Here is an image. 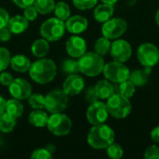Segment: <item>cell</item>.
Instances as JSON below:
<instances>
[{"mask_svg":"<svg viewBox=\"0 0 159 159\" xmlns=\"http://www.w3.org/2000/svg\"><path fill=\"white\" fill-rule=\"evenodd\" d=\"M10 52L7 48L0 47V72H3L10 64Z\"/></svg>","mask_w":159,"mask_h":159,"instance_id":"obj_33","label":"cell"},{"mask_svg":"<svg viewBox=\"0 0 159 159\" xmlns=\"http://www.w3.org/2000/svg\"><path fill=\"white\" fill-rule=\"evenodd\" d=\"M110 54L115 61L119 62H126L131 57L132 54L131 46L126 40L123 39L116 40L111 45Z\"/></svg>","mask_w":159,"mask_h":159,"instance_id":"obj_12","label":"cell"},{"mask_svg":"<svg viewBox=\"0 0 159 159\" xmlns=\"http://www.w3.org/2000/svg\"><path fill=\"white\" fill-rule=\"evenodd\" d=\"M7 27L10 32L15 34H20L24 33L29 27V20L21 15H16L9 18Z\"/></svg>","mask_w":159,"mask_h":159,"instance_id":"obj_17","label":"cell"},{"mask_svg":"<svg viewBox=\"0 0 159 159\" xmlns=\"http://www.w3.org/2000/svg\"><path fill=\"white\" fill-rule=\"evenodd\" d=\"M94 19L99 22H105L111 19L114 15V7L109 4H102L96 7L94 9Z\"/></svg>","mask_w":159,"mask_h":159,"instance_id":"obj_19","label":"cell"},{"mask_svg":"<svg viewBox=\"0 0 159 159\" xmlns=\"http://www.w3.org/2000/svg\"><path fill=\"white\" fill-rule=\"evenodd\" d=\"M62 70L65 74H68V75H75V74L79 73L80 68H79L78 61H75L73 59L65 60L62 63Z\"/></svg>","mask_w":159,"mask_h":159,"instance_id":"obj_31","label":"cell"},{"mask_svg":"<svg viewBox=\"0 0 159 159\" xmlns=\"http://www.w3.org/2000/svg\"><path fill=\"white\" fill-rule=\"evenodd\" d=\"M115 131L111 127L103 124L94 125L88 134V143L94 149H106L115 142Z\"/></svg>","mask_w":159,"mask_h":159,"instance_id":"obj_2","label":"cell"},{"mask_svg":"<svg viewBox=\"0 0 159 159\" xmlns=\"http://www.w3.org/2000/svg\"><path fill=\"white\" fill-rule=\"evenodd\" d=\"M32 159H51L52 158V154L47 149V148H40L36 149L33 152Z\"/></svg>","mask_w":159,"mask_h":159,"instance_id":"obj_35","label":"cell"},{"mask_svg":"<svg viewBox=\"0 0 159 159\" xmlns=\"http://www.w3.org/2000/svg\"><path fill=\"white\" fill-rule=\"evenodd\" d=\"M89 25L88 20L80 15H75L69 17L66 20L65 27L67 31L73 34H79L87 30Z\"/></svg>","mask_w":159,"mask_h":159,"instance_id":"obj_16","label":"cell"},{"mask_svg":"<svg viewBox=\"0 0 159 159\" xmlns=\"http://www.w3.org/2000/svg\"><path fill=\"white\" fill-rule=\"evenodd\" d=\"M6 102H7V101L0 95V116L4 112H6Z\"/></svg>","mask_w":159,"mask_h":159,"instance_id":"obj_44","label":"cell"},{"mask_svg":"<svg viewBox=\"0 0 159 159\" xmlns=\"http://www.w3.org/2000/svg\"><path fill=\"white\" fill-rule=\"evenodd\" d=\"M148 74H149V71H147V70H145V71L141 70V69L134 70L132 73H130L129 79L136 87H143L148 82Z\"/></svg>","mask_w":159,"mask_h":159,"instance_id":"obj_24","label":"cell"},{"mask_svg":"<svg viewBox=\"0 0 159 159\" xmlns=\"http://www.w3.org/2000/svg\"><path fill=\"white\" fill-rule=\"evenodd\" d=\"M6 112L9 115L13 116L14 117L18 118L20 117L23 113V105L20 102V100L17 99H11L7 101L6 102Z\"/></svg>","mask_w":159,"mask_h":159,"instance_id":"obj_25","label":"cell"},{"mask_svg":"<svg viewBox=\"0 0 159 159\" xmlns=\"http://www.w3.org/2000/svg\"><path fill=\"white\" fill-rule=\"evenodd\" d=\"M69 96L63 89H54L45 97V108L51 114L61 113L68 105Z\"/></svg>","mask_w":159,"mask_h":159,"instance_id":"obj_7","label":"cell"},{"mask_svg":"<svg viewBox=\"0 0 159 159\" xmlns=\"http://www.w3.org/2000/svg\"><path fill=\"white\" fill-rule=\"evenodd\" d=\"M57 74V66L50 59L40 58L34 61L29 69L31 78L38 84L44 85L51 82Z\"/></svg>","mask_w":159,"mask_h":159,"instance_id":"obj_1","label":"cell"},{"mask_svg":"<svg viewBox=\"0 0 159 159\" xmlns=\"http://www.w3.org/2000/svg\"><path fill=\"white\" fill-rule=\"evenodd\" d=\"M136 90V86L129 80L127 79L121 83H119V87H118V93L123 95L126 98H131Z\"/></svg>","mask_w":159,"mask_h":159,"instance_id":"obj_29","label":"cell"},{"mask_svg":"<svg viewBox=\"0 0 159 159\" xmlns=\"http://www.w3.org/2000/svg\"><path fill=\"white\" fill-rule=\"evenodd\" d=\"M85 88V80L77 74L70 75L62 84V89L68 96L78 95Z\"/></svg>","mask_w":159,"mask_h":159,"instance_id":"obj_14","label":"cell"},{"mask_svg":"<svg viewBox=\"0 0 159 159\" xmlns=\"http://www.w3.org/2000/svg\"><path fill=\"white\" fill-rule=\"evenodd\" d=\"M13 80H14L13 75L10 73L4 72V71L1 72V74H0V83H1V85H3L4 87H8Z\"/></svg>","mask_w":159,"mask_h":159,"instance_id":"obj_38","label":"cell"},{"mask_svg":"<svg viewBox=\"0 0 159 159\" xmlns=\"http://www.w3.org/2000/svg\"><path fill=\"white\" fill-rule=\"evenodd\" d=\"M108 118V111L106 104L102 102H94L90 103L87 110V119L91 125L103 124Z\"/></svg>","mask_w":159,"mask_h":159,"instance_id":"obj_11","label":"cell"},{"mask_svg":"<svg viewBox=\"0 0 159 159\" xmlns=\"http://www.w3.org/2000/svg\"><path fill=\"white\" fill-rule=\"evenodd\" d=\"M55 5L54 0H35L34 3L37 12L42 15H47L54 11Z\"/></svg>","mask_w":159,"mask_h":159,"instance_id":"obj_26","label":"cell"},{"mask_svg":"<svg viewBox=\"0 0 159 159\" xmlns=\"http://www.w3.org/2000/svg\"><path fill=\"white\" fill-rule=\"evenodd\" d=\"M46 148H47V149H48L51 154H53V153L55 152V147H54V145H53V144H48Z\"/></svg>","mask_w":159,"mask_h":159,"instance_id":"obj_45","label":"cell"},{"mask_svg":"<svg viewBox=\"0 0 159 159\" xmlns=\"http://www.w3.org/2000/svg\"><path fill=\"white\" fill-rule=\"evenodd\" d=\"M12 1L17 7L20 8H25L29 6H33L35 0H12Z\"/></svg>","mask_w":159,"mask_h":159,"instance_id":"obj_42","label":"cell"},{"mask_svg":"<svg viewBox=\"0 0 159 159\" xmlns=\"http://www.w3.org/2000/svg\"><path fill=\"white\" fill-rule=\"evenodd\" d=\"M105 78L114 83H121L129 78V69L124 64V62L112 61L104 65L102 71Z\"/></svg>","mask_w":159,"mask_h":159,"instance_id":"obj_8","label":"cell"},{"mask_svg":"<svg viewBox=\"0 0 159 159\" xmlns=\"http://www.w3.org/2000/svg\"><path fill=\"white\" fill-rule=\"evenodd\" d=\"M98 3V0H73L74 6L81 10L90 9L95 7Z\"/></svg>","mask_w":159,"mask_h":159,"instance_id":"obj_34","label":"cell"},{"mask_svg":"<svg viewBox=\"0 0 159 159\" xmlns=\"http://www.w3.org/2000/svg\"><path fill=\"white\" fill-rule=\"evenodd\" d=\"M54 13H55L56 18L64 21L70 17V14H71L70 7L63 1L58 2L54 7Z\"/></svg>","mask_w":159,"mask_h":159,"instance_id":"obj_28","label":"cell"},{"mask_svg":"<svg viewBox=\"0 0 159 159\" xmlns=\"http://www.w3.org/2000/svg\"><path fill=\"white\" fill-rule=\"evenodd\" d=\"M80 72L88 76H97L102 73L104 68V60L102 56L96 52H86L79 58Z\"/></svg>","mask_w":159,"mask_h":159,"instance_id":"obj_3","label":"cell"},{"mask_svg":"<svg viewBox=\"0 0 159 159\" xmlns=\"http://www.w3.org/2000/svg\"><path fill=\"white\" fill-rule=\"evenodd\" d=\"M94 90L98 98L102 100H107L115 93V88L108 80L99 81L95 85Z\"/></svg>","mask_w":159,"mask_h":159,"instance_id":"obj_20","label":"cell"},{"mask_svg":"<svg viewBox=\"0 0 159 159\" xmlns=\"http://www.w3.org/2000/svg\"><path fill=\"white\" fill-rule=\"evenodd\" d=\"M11 35H12V33L10 32V30L7 26L0 28V41L7 42L11 38Z\"/></svg>","mask_w":159,"mask_h":159,"instance_id":"obj_41","label":"cell"},{"mask_svg":"<svg viewBox=\"0 0 159 159\" xmlns=\"http://www.w3.org/2000/svg\"><path fill=\"white\" fill-rule=\"evenodd\" d=\"M106 153L108 157L112 159H119L121 158L124 155V150L121 147L120 144L116 143L115 142L111 143L107 148H106Z\"/></svg>","mask_w":159,"mask_h":159,"instance_id":"obj_32","label":"cell"},{"mask_svg":"<svg viewBox=\"0 0 159 159\" xmlns=\"http://www.w3.org/2000/svg\"><path fill=\"white\" fill-rule=\"evenodd\" d=\"M66 27L63 20L58 18H50L45 20L40 27V34L50 42L60 40L65 33Z\"/></svg>","mask_w":159,"mask_h":159,"instance_id":"obj_5","label":"cell"},{"mask_svg":"<svg viewBox=\"0 0 159 159\" xmlns=\"http://www.w3.org/2000/svg\"><path fill=\"white\" fill-rule=\"evenodd\" d=\"M72 120L62 113L52 114L48 116L47 123L48 129L56 136H64L69 134L72 129Z\"/></svg>","mask_w":159,"mask_h":159,"instance_id":"obj_6","label":"cell"},{"mask_svg":"<svg viewBox=\"0 0 159 159\" xmlns=\"http://www.w3.org/2000/svg\"><path fill=\"white\" fill-rule=\"evenodd\" d=\"M127 28L128 24L126 20L120 18H113L103 22L102 33L103 36L109 39H116L125 34Z\"/></svg>","mask_w":159,"mask_h":159,"instance_id":"obj_10","label":"cell"},{"mask_svg":"<svg viewBox=\"0 0 159 159\" xmlns=\"http://www.w3.org/2000/svg\"><path fill=\"white\" fill-rule=\"evenodd\" d=\"M16 117L4 112L0 116V131L4 133H8L13 130L16 126Z\"/></svg>","mask_w":159,"mask_h":159,"instance_id":"obj_23","label":"cell"},{"mask_svg":"<svg viewBox=\"0 0 159 159\" xmlns=\"http://www.w3.org/2000/svg\"><path fill=\"white\" fill-rule=\"evenodd\" d=\"M9 18L10 17H9L8 12L5 8L0 7V28H3L5 26H7Z\"/></svg>","mask_w":159,"mask_h":159,"instance_id":"obj_40","label":"cell"},{"mask_svg":"<svg viewBox=\"0 0 159 159\" xmlns=\"http://www.w3.org/2000/svg\"><path fill=\"white\" fill-rule=\"evenodd\" d=\"M32 53L34 57L37 58H44L49 50V44L48 41L45 38H39L34 40L31 48Z\"/></svg>","mask_w":159,"mask_h":159,"instance_id":"obj_21","label":"cell"},{"mask_svg":"<svg viewBox=\"0 0 159 159\" xmlns=\"http://www.w3.org/2000/svg\"><path fill=\"white\" fill-rule=\"evenodd\" d=\"M37 10L36 8L34 7V6H29L27 7L24 8V13H23V16L29 20V21H33L36 18H37Z\"/></svg>","mask_w":159,"mask_h":159,"instance_id":"obj_37","label":"cell"},{"mask_svg":"<svg viewBox=\"0 0 159 159\" xmlns=\"http://www.w3.org/2000/svg\"><path fill=\"white\" fill-rule=\"evenodd\" d=\"M29 123L37 128H43L47 126L48 116L47 113L43 112L42 110H34L30 113L28 116Z\"/></svg>","mask_w":159,"mask_h":159,"instance_id":"obj_22","label":"cell"},{"mask_svg":"<svg viewBox=\"0 0 159 159\" xmlns=\"http://www.w3.org/2000/svg\"><path fill=\"white\" fill-rule=\"evenodd\" d=\"M151 139L155 142L159 143V126L156 127L152 131H151Z\"/></svg>","mask_w":159,"mask_h":159,"instance_id":"obj_43","label":"cell"},{"mask_svg":"<svg viewBox=\"0 0 159 159\" xmlns=\"http://www.w3.org/2000/svg\"><path fill=\"white\" fill-rule=\"evenodd\" d=\"M85 99L88 102L92 103L94 102L98 101V96L96 95V92L94 90V88H88L85 93Z\"/></svg>","mask_w":159,"mask_h":159,"instance_id":"obj_39","label":"cell"},{"mask_svg":"<svg viewBox=\"0 0 159 159\" xmlns=\"http://www.w3.org/2000/svg\"><path fill=\"white\" fill-rule=\"evenodd\" d=\"M10 95L17 100H27L32 94V87L28 81L22 78H15L8 86Z\"/></svg>","mask_w":159,"mask_h":159,"instance_id":"obj_13","label":"cell"},{"mask_svg":"<svg viewBox=\"0 0 159 159\" xmlns=\"http://www.w3.org/2000/svg\"><path fill=\"white\" fill-rule=\"evenodd\" d=\"M145 159H159V146L157 145H151L149 146L143 155Z\"/></svg>","mask_w":159,"mask_h":159,"instance_id":"obj_36","label":"cell"},{"mask_svg":"<svg viewBox=\"0 0 159 159\" xmlns=\"http://www.w3.org/2000/svg\"><path fill=\"white\" fill-rule=\"evenodd\" d=\"M27 100L29 105L34 110H41L45 107V96L42 94H31Z\"/></svg>","mask_w":159,"mask_h":159,"instance_id":"obj_30","label":"cell"},{"mask_svg":"<svg viewBox=\"0 0 159 159\" xmlns=\"http://www.w3.org/2000/svg\"><path fill=\"white\" fill-rule=\"evenodd\" d=\"M105 104L108 114L117 119L127 117L131 112V103L129 98H126L119 93H114L107 99Z\"/></svg>","mask_w":159,"mask_h":159,"instance_id":"obj_4","label":"cell"},{"mask_svg":"<svg viewBox=\"0 0 159 159\" xmlns=\"http://www.w3.org/2000/svg\"><path fill=\"white\" fill-rule=\"evenodd\" d=\"M156 20H157V23L159 26V9L157 11V14H156Z\"/></svg>","mask_w":159,"mask_h":159,"instance_id":"obj_47","label":"cell"},{"mask_svg":"<svg viewBox=\"0 0 159 159\" xmlns=\"http://www.w3.org/2000/svg\"><path fill=\"white\" fill-rule=\"evenodd\" d=\"M102 3H105V4H109V5H114L117 2V0H101Z\"/></svg>","mask_w":159,"mask_h":159,"instance_id":"obj_46","label":"cell"},{"mask_svg":"<svg viewBox=\"0 0 159 159\" xmlns=\"http://www.w3.org/2000/svg\"><path fill=\"white\" fill-rule=\"evenodd\" d=\"M111 45H112V43L109 38H107L105 36L100 37L97 39V41L95 42V45H94L95 52L101 56H104L108 52H110Z\"/></svg>","mask_w":159,"mask_h":159,"instance_id":"obj_27","label":"cell"},{"mask_svg":"<svg viewBox=\"0 0 159 159\" xmlns=\"http://www.w3.org/2000/svg\"><path fill=\"white\" fill-rule=\"evenodd\" d=\"M32 62L29 58L22 54L15 55L10 59V66L11 68L18 73H25L28 72L31 67Z\"/></svg>","mask_w":159,"mask_h":159,"instance_id":"obj_18","label":"cell"},{"mask_svg":"<svg viewBox=\"0 0 159 159\" xmlns=\"http://www.w3.org/2000/svg\"><path fill=\"white\" fill-rule=\"evenodd\" d=\"M66 51L72 58H80L87 51V43L78 35L71 36L66 42Z\"/></svg>","mask_w":159,"mask_h":159,"instance_id":"obj_15","label":"cell"},{"mask_svg":"<svg viewBox=\"0 0 159 159\" xmlns=\"http://www.w3.org/2000/svg\"><path fill=\"white\" fill-rule=\"evenodd\" d=\"M137 58L145 68H152L159 61L158 48L152 43H143L138 48Z\"/></svg>","mask_w":159,"mask_h":159,"instance_id":"obj_9","label":"cell"}]
</instances>
